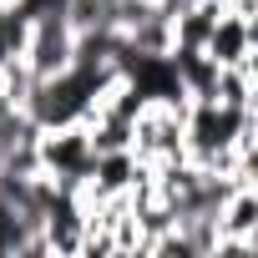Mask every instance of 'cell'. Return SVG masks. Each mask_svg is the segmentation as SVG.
Wrapping results in <instances>:
<instances>
[{"mask_svg": "<svg viewBox=\"0 0 258 258\" xmlns=\"http://www.w3.org/2000/svg\"><path fill=\"white\" fill-rule=\"evenodd\" d=\"M182 116L172 101H142L132 116V152L152 167L167 157H182Z\"/></svg>", "mask_w": 258, "mask_h": 258, "instance_id": "2", "label": "cell"}, {"mask_svg": "<svg viewBox=\"0 0 258 258\" xmlns=\"http://www.w3.org/2000/svg\"><path fill=\"white\" fill-rule=\"evenodd\" d=\"M213 101H218V106H233V111H248V106H253V61H243V66H218Z\"/></svg>", "mask_w": 258, "mask_h": 258, "instance_id": "4", "label": "cell"}, {"mask_svg": "<svg viewBox=\"0 0 258 258\" xmlns=\"http://www.w3.org/2000/svg\"><path fill=\"white\" fill-rule=\"evenodd\" d=\"M71 56H76V31H71L66 11H61V6L36 11V16H31V36H26L21 61L46 81V76H61V71L71 66Z\"/></svg>", "mask_w": 258, "mask_h": 258, "instance_id": "1", "label": "cell"}, {"mask_svg": "<svg viewBox=\"0 0 258 258\" xmlns=\"http://www.w3.org/2000/svg\"><path fill=\"white\" fill-rule=\"evenodd\" d=\"M0 6H16V0H0Z\"/></svg>", "mask_w": 258, "mask_h": 258, "instance_id": "5", "label": "cell"}, {"mask_svg": "<svg viewBox=\"0 0 258 258\" xmlns=\"http://www.w3.org/2000/svg\"><path fill=\"white\" fill-rule=\"evenodd\" d=\"M203 51H208L218 66H243V61H253V21L218 16V26H213V36L203 41Z\"/></svg>", "mask_w": 258, "mask_h": 258, "instance_id": "3", "label": "cell"}]
</instances>
